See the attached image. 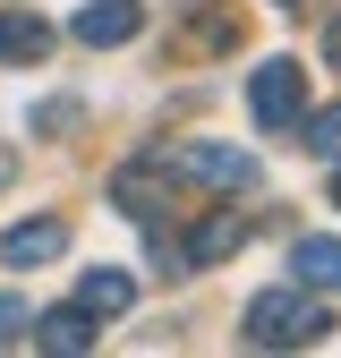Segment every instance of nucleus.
Here are the masks:
<instances>
[{
  "label": "nucleus",
  "mask_w": 341,
  "mask_h": 358,
  "mask_svg": "<svg viewBox=\"0 0 341 358\" xmlns=\"http://www.w3.org/2000/svg\"><path fill=\"white\" fill-rule=\"evenodd\" d=\"M239 333H247L256 350H307V341H324V333H333V316H324L307 290H265V299H247Z\"/></svg>",
  "instance_id": "nucleus-1"
},
{
  "label": "nucleus",
  "mask_w": 341,
  "mask_h": 358,
  "mask_svg": "<svg viewBox=\"0 0 341 358\" xmlns=\"http://www.w3.org/2000/svg\"><path fill=\"white\" fill-rule=\"evenodd\" d=\"M247 111H256V128H282V137H290L298 111H307V69H298V60H265L247 77Z\"/></svg>",
  "instance_id": "nucleus-2"
},
{
  "label": "nucleus",
  "mask_w": 341,
  "mask_h": 358,
  "mask_svg": "<svg viewBox=\"0 0 341 358\" xmlns=\"http://www.w3.org/2000/svg\"><path fill=\"white\" fill-rule=\"evenodd\" d=\"M162 162L180 171V179H205V188H222V196H239V188H256V179H265L239 145H180V154H162Z\"/></svg>",
  "instance_id": "nucleus-3"
},
{
  "label": "nucleus",
  "mask_w": 341,
  "mask_h": 358,
  "mask_svg": "<svg viewBox=\"0 0 341 358\" xmlns=\"http://www.w3.org/2000/svg\"><path fill=\"white\" fill-rule=\"evenodd\" d=\"M52 256H68V222H60V213L17 222V231L0 239V264H9V273H34V264H52Z\"/></svg>",
  "instance_id": "nucleus-4"
},
{
  "label": "nucleus",
  "mask_w": 341,
  "mask_h": 358,
  "mask_svg": "<svg viewBox=\"0 0 341 358\" xmlns=\"http://www.w3.org/2000/svg\"><path fill=\"white\" fill-rule=\"evenodd\" d=\"M137 26H145V9H137V0H85L68 34L85 43V52H111V43H128Z\"/></svg>",
  "instance_id": "nucleus-5"
},
{
  "label": "nucleus",
  "mask_w": 341,
  "mask_h": 358,
  "mask_svg": "<svg viewBox=\"0 0 341 358\" xmlns=\"http://www.w3.org/2000/svg\"><path fill=\"white\" fill-rule=\"evenodd\" d=\"M239 248H247V222H239L231 205H222V213H205L196 231L180 239V256H188V273H196V264H222V256H239Z\"/></svg>",
  "instance_id": "nucleus-6"
},
{
  "label": "nucleus",
  "mask_w": 341,
  "mask_h": 358,
  "mask_svg": "<svg viewBox=\"0 0 341 358\" xmlns=\"http://www.w3.org/2000/svg\"><path fill=\"white\" fill-rule=\"evenodd\" d=\"M43 52H52V26L34 9H0V69H34Z\"/></svg>",
  "instance_id": "nucleus-7"
},
{
  "label": "nucleus",
  "mask_w": 341,
  "mask_h": 358,
  "mask_svg": "<svg viewBox=\"0 0 341 358\" xmlns=\"http://www.w3.org/2000/svg\"><path fill=\"white\" fill-rule=\"evenodd\" d=\"M26 341L52 350V358H77V350H94V316H85V307H52V316H34Z\"/></svg>",
  "instance_id": "nucleus-8"
},
{
  "label": "nucleus",
  "mask_w": 341,
  "mask_h": 358,
  "mask_svg": "<svg viewBox=\"0 0 341 358\" xmlns=\"http://www.w3.org/2000/svg\"><path fill=\"white\" fill-rule=\"evenodd\" d=\"M128 299H137V282H128V273H111V264H94V273H85L77 282V307H85V316H128Z\"/></svg>",
  "instance_id": "nucleus-9"
},
{
  "label": "nucleus",
  "mask_w": 341,
  "mask_h": 358,
  "mask_svg": "<svg viewBox=\"0 0 341 358\" xmlns=\"http://www.w3.org/2000/svg\"><path fill=\"white\" fill-rule=\"evenodd\" d=\"M290 273H298V290H341V239H298Z\"/></svg>",
  "instance_id": "nucleus-10"
},
{
  "label": "nucleus",
  "mask_w": 341,
  "mask_h": 358,
  "mask_svg": "<svg viewBox=\"0 0 341 358\" xmlns=\"http://www.w3.org/2000/svg\"><path fill=\"white\" fill-rule=\"evenodd\" d=\"M111 205H119L128 222H154V213H162V188H154V171H119V188H111Z\"/></svg>",
  "instance_id": "nucleus-11"
},
{
  "label": "nucleus",
  "mask_w": 341,
  "mask_h": 358,
  "mask_svg": "<svg viewBox=\"0 0 341 358\" xmlns=\"http://www.w3.org/2000/svg\"><path fill=\"white\" fill-rule=\"evenodd\" d=\"M290 137H307V154H316V162H341V103H324L316 120L298 111V128H290Z\"/></svg>",
  "instance_id": "nucleus-12"
},
{
  "label": "nucleus",
  "mask_w": 341,
  "mask_h": 358,
  "mask_svg": "<svg viewBox=\"0 0 341 358\" xmlns=\"http://www.w3.org/2000/svg\"><path fill=\"white\" fill-rule=\"evenodd\" d=\"M26 333H34V307L26 299H0V350H17Z\"/></svg>",
  "instance_id": "nucleus-13"
},
{
  "label": "nucleus",
  "mask_w": 341,
  "mask_h": 358,
  "mask_svg": "<svg viewBox=\"0 0 341 358\" xmlns=\"http://www.w3.org/2000/svg\"><path fill=\"white\" fill-rule=\"evenodd\" d=\"M77 120H85V103H68V94H60V103H43V120H34V128H43V137H68Z\"/></svg>",
  "instance_id": "nucleus-14"
},
{
  "label": "nucleus",
  "mask_w": 341,
  "mask_h": 358,
  "mask_svg": "<svg viewBox=\"0 0 341 358\" xmlns=\"http://www.w3.org/2000/svg\"><path fill=\"white\" fill-rule=\"evenodd\" d=\"M324 69H341V17L324 26Z\"/></svg>",
  "instance_id": "nucleus-15"
},
{
  "label": "nucleus",
  "mask_w": 341,
  "mask_h": 358,
  "mask_svg": "<svg viewBox=\"0 0 341 358\" xmlns=\"http://www.w3.org/2000/svg\"><path fill=\"white\" fill-rule=\"evenodd\" d=\"M9 179H17V154H9V145H0V188H9Z\"/></svg>",
  "instance_id": "nucleus-16"
},
{
  "label": "nucleus",
  "mask_w": 341,
  "mask_h": 358,
  "mask_svg": "<svg viewBox=\"0 0 341 358\" xmlns=\"http://www.w3.org/2000/svg\"><path fill=\"white\" fill-rule=\"evenodd\" d=\"M333 205H341V162H333Z\"/></svg>",
  "instance_id": "nucleus-17"
},
{
  "label": "nucleus",
  "mask_w": 341,
  "mask_h": 358,
  "mask_svg": "<svg viewBox=\"0 0 341 358\" xmlns=\"http://www.w3.org/2000/svg\"><path fill=\"white\" fill-rule=\"evenodd\" d=\"M273 9H298V0H273Z\"/></svg>",
  "instance_id": "nucleus-18"
}]
</instances>
